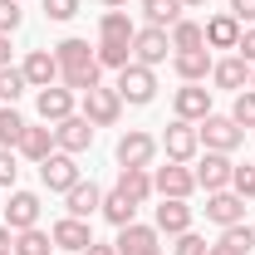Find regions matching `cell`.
I'll list each match as a JSON object with an SVG mask.
<instances>
[{
	"label": "cell",
	"instance_id": "1",
	"mask_svg": "<svg viewBox=\"0 0 255 255\" xmlns=\"http://www.w3.org/2000/svg\"><path fill=\"white\" fill-rule=\"evenodd\" d=\"M54 59H59V84L64 89H74V94H89L98 89V54L89 49V39H79V34H69L54 44Z\"/></svg>",
	"mask_w": 255,
	"mask_h": 255
},
{
	"label": "cell",
	"instance_id": "2",
	"mask_svg": "<svg viewBox=\"0 0 255 255\" xmlns=\"http://www.w3.org/2000/svg\"><path fill=\"white\" fill-rule=\"evenodd\" d=\"M113 89H118V98H123V103H132V108H147V103L157 98V74H152L147 64L132 59L128 69H118V84H113Z\"/></svg>",
	"mask_w": 255,
	"mask_h": 255
},
{
	"label": "cell",
	"instance_id": "3",
	"mask_svg": "<svg viewBox=\"0 0 255 255\" xmlns=\"http://www.w3.org/2000/svg\"><path fill=\"white\" fill-rule=\"evenodd\" d=\"M196 132H201V147L206 152H236L246 142V128L236 123V118H221V113H206L196 123Z\"/></svg>",
	"mask_w": 255,
	"mask_h": 255
},
{
	"label": "cell",
	"instance_id": "4",
	"mask_svg": "<svg viewBox=\"0 0 255 255\" xmlns=\"http://www.w3.org/2000/svg\"><path fill=\"white\" fill-rule=\"evenodd\" d=\"M157 147H167V162H191L201 152V132H196V123H187V118H172Z\"/></svg>",
	"mask_w": 255,
	"mask_h": 255
},
{
	"label": "cell",
	"instance_id": "5",
	"mask_svg": "<svg viewBox=\"0 0 255 255\" xmlns=\"http://www.w3.org/2000/svg\"><path fill=\"white\" fill-rule=\"evenodd\" d=\"M54 147H59V152H69V157L89 152V147H94V123H89L84 113H69L64 123H54Z\"/></svg>",
	"mask_w": 255,
	"mask_h": 255
},
{
	"label": "cell",
	"instance_id": "6",
	"mask_svg": "<svg viewBox=\"0 0 255 255\" xmlns=\"http://www.w3.org/2000/svg\"><path fill=\"white\" fill-rule=\"evenodd\" d=\"M39 182H44V187L49 191H69V187H79V182H84V177H79V162L69 157V152H59V147H54V152H49V157L39 162Z\"/></svg>",
	"mask_w": 255,
	"mask_h": 255
},
{
	"label": "cell",
	"instance_id": "7",
	"mask_svg": "<svg viewBox=\"0 0 255 255\" xmlns=\"http://www.w3.org/2000/svg\"><path fill=\"white\" fill-rule=\"evenodd\" d=\"M152 191L157 196H177V201H187L191 191H196V172H191L187 162H167L152 172Z\"/></svg>",
	"mask_w": 255,
	"mask_h": 255
},
{
	"label": "cell",
	"instance_id": "8",
	"mask_svg": "<svg viewBox=\"0 0 255 255\" xmlns=\"http://www.w3.org/2000/svg\"><path fill=\"white\" fill-rule=\"evenodd\" d=\"M118 113H123L118 89H103V84H98V89L84 94V118H89L94 128H113V123H118Z\"/></svg>",
	"mask_w": 255,
	"mask_h": 255
},
{
	"label": "cell",
	"instance_id": "9",
	"mask_svg": "<svg viewBox=\"0 0 255 255\" xmlns=\"http://www.w3.org/2000/svg\"><path fill=\"white\" fill-rule=\"evenodd\" d=\"M206 221H216L226 231V226H241L246 221V196H236V191H206Z\"/></svg>",
	"mask_w": 255,
	"mask_h": 255
},
{
	"label": "cell",
	"instance_id": "10",
	"mask_svg": "<svg viewBox=\"0 0 255 255\" xmlns=\"http://www.w3.org/2000/svg\"><path fill=\"white\" fill-rule=\"evenodd\" d=\"M172 113L187 118V123H201V118L211 113V89H206V84H182V89L172 94Z\"/></svg>",
	"mask_w": 255,
	"mask_h": 255
},
{
	"label": "cell",
	"instance_id": "11",
	"mask_svg": "<svg viewBox=\"0 0 255 255\" xmlns=\"http://www.w3.org/2000/svg\"><path fill=\"white\" fill-rule=\"evenodd\" d=\"M157 236H162L157 226H142V221L118 226V241H113V251H118V255H152V251H162Z\"/></svg>",
	"mask_w": 255,
	"mask_h": 255
},
{
	"label": "cell",
	"instance_id": "12",
	"mask_svg": "<svg viewBox=\"0 0 255 255\" xmlns=\"http://www.w3.org/2000/svg\"><path fill=\"white\" fill-rule=\"evenodd\" d=\"M152 157H157L152 132H123L118 137V167H152Z\"/></svg>",
	"mask_w": 255,
	"mask_h": 255
},
{
	"label": "cell",
	"instance_id": "13",
	"mask_svg": "<svg viewBox=\"0 0 255 255\" xmlns=\"http://www.w3.org/2000/svg\"><path fill=\"white\" fill-rule=\"evenodd\" d=\"M167 49H172V39H167V30H157V25H147V30L132 34V59L147 64V69H157V64L167 59Z\"/></svg>",
	"mask_w": 255,
	"mask_h": 255
},
{
	"label": "cell",
	"instance_id": "14",
	"mask_svg": "<svg viewBox=\"0 0 255 255\" xmlns=\"http://www.w3.org/2000/svg\"><path fill=\"white\" fill-rule=\"evenodd\" d=\"M49 236H54V251H79L84 255L94 246V231H89V221H79V216H59Z\"/></svg>",
	"mask_w": 255,
	"mask_h": 255
},
{
	"label": "cell",
	"instance_id": "15",
	"mask_svg": "<svg viewBox=\"0 0 255 255\" xmlns=\"http://www.w3.org/2000/svg\"><path fill=\"white\" fill-rule=\"evenodd\" d=\"M211 49H177L172 54V69H177V79L182 84H206L211 79Z\"/></svg>",
	"mask_w": 255,
	"mask_h": 255
},
{
	"label": "cell",
	"instance_id": "16",
	"mask_svg": "<svg viewBox=\"0 0 255 255\" xmlns=\"http://www.w3.org/2000/svg\"><path fill=\"white\" fill-rule=\"evenodd\" d=\"M34 108H39V118H44V123H64V118L74 113V89L49 84V89H39V94H34Z\"/></svg>",
	"mask_w": 255,
	"mask_h": 255
},
{
	"label": "cell",
	"instance_id": "17",
	"mask_svg": "<svg viewBox=\"0 0 255 255\" xmlns=\"http://www.w3.org/2000/svg\"><path fill=\"white\" fill-rule=\"evenodd\" d=\"M231 172H236L231 152H206V157H201V167H196V187L226 191V187H231Z\"/></svg>",
	"mask_w": 255,
	"mask_h": 255
},
{
	"label": "cell",
	"instance_id": "18",
	"mask_svg": "<svg viewBox=\"0 0 255 255\" xmlns=\"http://www.w3.org/2000/svg\"><path fill=\"white\" fill-rule=\"evenodd\" d=\"M5 226H10V231L39 226V196H34V191H10V201H5Z\"/></svg>",
	"mask_w": 255,
	"mask_h": 255
},
{
	"label": "cell",
	"instance_id": "19",
	"mask_svg": "<svg viewBox=\"0 0 255 255\" xmlns=\"http://www.w3.org/2000/svg\"><path fill=\"white\" fill-rule=\"evenodd\" d=\"M201 30H206V49H236L246 25H241V20H236L231 10H221V15H211V20H206Z\"/></svg>",
	"mask_w": 255,
	"mask_h": 255
},
{
	"label": "cell",
	"instance_id": "20",
	"mask_svg": "<svg viewBox=\"0 0 255 255\" xmlns=\"http://www.w3.org/2000/svg\"><path fill=\"white\" fill-rule=\"evenodd\" d=\"M20 69H25L30 89H49V84H59V59H54V49H30Z\"/></svg>",
	"mask_w": 255,
	"mask_h": 255
},
{
	"label": "cell",
	"instance_id": "21",
	"mask_svg": "<svg viewBox=\"0 0 255 255\" xmlns=\"http://www.w3.org/2000/svg\"><path fill=\"white\" fill-rule=\"evenodd\" d=\"M98 206H103V191H98L94 182H79V187L64 191V216H79V221H89Z\"/></svg>",
	"mask_w": 255,
	"mask_h": 255
},
{
	"label": "cell",
	"instance_id": "22",
	"mask_svg": "<svg viewBox=\"0 0 255 255\" xmlns=\"http://www.w3.org/2000/svg\"><path fill=\"white\" fill-rule=\"evenodd\" d=\"M211 84H216V89H236V94H241V89H251V64L241 59V54L216 59V64H211Z\"/></svg>",
	"mask_w": 255,
	"mask_h": 255
},
{
	"label": "cell",
	"instance_id": "23",
	"mask_svg": "<svg viewBox=\"0 0 255 255\" xmlns=\"http://www.w3.org/2000/svg\"><path fill=\"white\" fill-rule=\"evenodd\" d=\"M132 34H137V25H132L128 10H103V20H98V44H132Z\"/></svg>",
	"mask_w": 255,
	"mask_h": 255
},
{
	"label": "cell",
	"instance_id": "24",
	"mask_svg": "<svg viewBox=\"0 0 255 255\" xmlns=\"http://www.w3.org/2000/svg\"><path fill=\"white\" fill-rule=\"evenodd\" d=\"M251 251H255V226L241 221V226H226L221 241H216L206 255H251Z\"/></svg>",
	"mask_w": 255,
	"mask_h": 255
},
{
	"label": "cell",
	"instance_id": "25",
	"mask_svg": "<svg viewBox=\"0 0 255 255\" xmlns=\"http://www.w3.org/2000/svg\"><path fill=\"white\" fill-rule=\"evenodd\" d=\"M157 231H162V236H182V231H191V206H187V201H177V196H162Z\"/></svg>",
	"mask_w": 255,
	"mask_h": 255
},
{
	"label": "cell",
	"instance_id": "26",
	"mask_svg": "<svg viewBox=\"0 0 255 255\" xmlns=\"http://www.w3.org/2000/svg\"><path fill=\"white\" fill-rule=\"evenodd\" d=\"M49 152H54V128H49V123H30V128H25V137H20V157L44 162Z\"/></svg>",
	"mask_w": 255,
	"mask_h": 255
},
{
	"label": "cell",
	"instance_id": "27",
	"mask_svg": "<svg viewBox=\"0 0 255 255\" xmlns=\"http://www.w3.org/2000/svg\"><path fill=\"white\" fill-rule=\"evenodd\" d=\"M118 191H123L128 201L142 206V201L152 196V172H147V167H118Z\"/></svg>",
	"mask_w": 255,
	"mask_h": 255
},
{
	"label": "cell",
	"instance_id": "28",
	"mask_svg": "<svg viewBox=\"0 0 255 255\" xmlns=\"http://www.w3.org/2000/svg\"><path fill=\"white\" fill-rule=\"evenodd\" d=\"M182 0H142V15H147V25H157V30H172L177 20H182Z\"/></svg>",
	"mask_w": 255,
	"mask_h": 255
},
{
	"label": "cell",
	"instance_id": "29",
	"mask_svg": "<svg viewBox=\"0 0 255 255\" xmlns=\"http://www.w3.org/2000/svg\"><path fill=\"white\" fill-rule=\"evenodd\" d=\"M98 211H103V216H108L113 226H132V221H137V201H128L118 187L103 196V206H98Z\"/></svg>",
	"mask_w": 255,
	"mask_h": 255
},
{
	"label": "cell",
	"instance_id": "30",
	"mask_svg": "<svg viewBox=\"0 0 255 255\" xmlns=\"http://www.w3.org/2000/svg\"><path fill=\"white\" fill-rule=\"evenodd\" d=\"M167 39H172V54H177V49H206V30H201L196 20H177Z\"/></svg>",
	"mask_w": 255,
	"mask_h": 255
},
{
	"label": "cell",
	"instance_id": "31",
	"mask_svg": "<svg viewBox=\"0 0 255 255\" xmlns=\"http://www.w3.org/2000/svg\"><path fill=\"white\" fill-rule=\"evenodd\" d=\"M49 251H54V236L49 231H39V226L15 231V255H49Z\"/></svg>",
	"mask_w": 255,
	"mask_h": 255
},
{
	"label": "cell",
	"instance_id": "32",
	"mask_svg": "<svg viewBox=\"0 0 255 255\" xmlns=\"http://www.w3.org/2000/svg\"><path fill=\"white\" fill-rule=\"evenodd\" d=\"M25 128H30V123L15 113V103H5V108H0V147H20Z\"/></svg>",
	"mask_w": 255,
	"mask_h": 255
},
{
	"label": "cell",
	"instance_id": "33",
	"mask_svg": "<svg viewBox=\"0 0 255 255\" xmlns=\"http://www.w3.org/2000/svg\"><path fill=\"white\" fill-rule=\"evenodd\" d=\"M30 89V79H25V69H15V64H5L0 69V103H15V98Z\"/></svg>",
	"mask_w": 255,
	"mask_h": 255
},
{
	"label": "cell",
	"instance_id": "34",
	"mask_svg": "<svg viewBox=\"0 0 255 255\" xmlns=\"http://www.w3.org/2000/svg\"><path fill=\"white\" fill-rule=\"evenodd\" d=\"M98 69H128L132 64V44H98Z\"/></svg>",
	"mask_w": 255,
	"mask_h": 255
},
{
	"label": "cell",
	"instance_id": "35",
	"mask_svg": "<svg viewBox=\"0 0 255 255\" xmlns=\"http://www.w3.org/2000/svg\"><path fill=\"white\" fill-rule=\"evenodd\" d=\"M231 118L246 128V132L255 128V89H241V94H236V108H231Z\"/></svg>",
	"mask_w": 255,
	"mask_h": 255
},
{
	"label": "cell",
	"instance_id": "36",
	"mask_svg": "<svg viewBox=\"0 0 255 255\" xmlns=\"http://www.w3.org/2000/svg\"><path fill=\"white\" fill-rule=\"evenodd\" d=\"M211 246H206V236H196V231H182L177 236V246H172V255H206Z\"/></svg>",
	"mask_w": 255,
	"mask_h": 255
},
{
	"label": "cell",
	"instance_id": "37",
	"mask_svg": "<svg viewBox=\"0 0 255 255\" xmlns=\"http://www.w3.org/2000/svg\"><path fill=\"white\" fill-rule=\"evenodd\" d=\"M20 20H25L20 0H0V34H15V30H20Z\"/></svg>",
	"mask_w": 255,
	"mask_h": 255
},
{
	"label": "cell",
	"instance_id": "38",
	"mask_svg": "<svg viewBox=\"0 0 255 255\" xmlns=\"http://www.w3.org/2000/svg\"><path fill=\"white\" fill-rule=\"evenodd\" d=\"M231 191L251 201V196H255V167H236V172H231Z\"/></svg>",
	"mask_w": 255,
	"mask_h": 255
},
{
	"label": "cell",
	"instance_id": "39",
	"mask_svg": "<svg viewBox=\"0 0 255 255\" xmlns=\"http://www.w3.org/2000/svg\"><path fill=\"white\" fill-rule=\"evenodd\" d=\"M44 15H49L54 25H64V20L79 15V0H44Z\"/></svg>",
	"mask_w": 255,
	"mask_h": 255
},
{
	"label": "cell",
	"instance_id": "40",
	"mask_svg": "<svg viewBox=\"0 0 255 255\" xmlns=\"http://www.w3.org/2000/svg\"><path fill=\"white\" fill-rule=\"evenodd\" d=\"M20 177V162H15V147H0V187H15Z\"/></svg>",
	"mask_w": 255,
	"mask_h": 255
},
{
	"label": "cell",
	"instance_id": "41",
	"mask_svg": "<svg viewBox=\"0 0 255 255\" xmlns=\"http://www.w3.org/2000/svg\"><path fill=\"white\" fill-rule=\"evenodd\" d=\"M236 54H241V59L255 69V25H246V30H241V44H236Z\"/></svg>",
	"mask_w": 255,
	"mask_h": 255
},
{
	"label": "cell",
	"instance_id": "42",
	"mask_svg": "<svg viewBox=\"0 0 255 255\" xmlns=\"http://www.w3.org/2000/svg\"><path fill=\"white\" fill-rule=\"evenodd\" d=\"M231 15L241 25H255V0H231Z\"/></svg>",
	"mask_w": 255,
	"mask_h": 255
},
{
	"label": "cell",
	"instance_id": "43",
	"mask_svg": "<svg viewBox=\"0 0 255 255\" xmlns=\"http://www.w3.org/2000/svg\"><path fill=\"white\" fill-rule=\"evenodd\" d=\"M5 251H15V231L0 221V255H5Z\"/></svg>",
	"mask_w": 255,
	"mask_h": 255
},
{
	"label": "cell",
	"instance_id": "44",
	"mask_svg": "<svg viewBox=\"0 0 255 255\" xmlns=\"http://www.w3.org/2000/svg\"><path fill=\"white\" fill-rule=\"evenodd\" d=\"M10 64V34H0V69Z\"/></svg>",
	"mask_w": 255,
	"mask_h": 255
},
{
	"label": "cell",
	"instance_id": "45",
	"mask_svg": "<svg viewBox=\"0 0 255 255\" xmlns=\"http://www.w3.org/2000/svg\"><path fill=\"white\" fill-rule=\"evenodd\" d=\"M84 255H118V251H113V246H98V241H94V246H89Z\"/></svg>",
	"mask_w": 255,
	"mask_h": 255
},
{
	"label": "cell",
	"instance_id": "46",
	"mask_svg": "<svg viewBox=\"0 0 255 255\" xmlns=\"http://www.w3.org/2000/svg\"><path fill=\"white\" fill-rule=\"evenodd\" d=\"M103 5H108V10H123V5H128V0H103Z\"/></svg>",
	"mask_w": 255,
	"mask_h": 255
},
{
	"label": "cell",
	"instance_id": "47",
	"mask_svg": "<svg viewBox=\"0 0 255 255\" xmlns=\"http://www.w3.org/2000/svg\"><path fill=\"white\" fill-rule=\"evenodd\" d=\"M182 5H187V10H191V5H206V0H182Z\"/></svg>",
	"mask_w": 255,
	"mask_h": 255
},
{
	"label": "cell",
	"instance_id": "48",
	"mask_svg": "<svg viewBox=\"0 0 255 255\" xmlns=\"http://www.w3.org/2000/svg\"><path fill=\"white\" fill-rule=\"evenodd\" d=\"M251 89H255V69H251Z\"/></svg>",
	"mask_w": 255,
	"mask_h": 255
},
{
	"label": "cell",
	"instance_id": "49",
	"mask_svg": "<svg viewBox=\"0 0 255 255\" xmlns=\"http://www.w3.org/2000/svg\"><path fill=\"white\" fill-rule=\"evenodd\" d=\"M5 255H15V251H5Z\"/></svg>",
	"mask_w": 255,
	"mask_h": 255
},
{
	"label": "cell",
	"instance_id": "50",
	"mask_svg": "<svg viewBox=\"0 0 255 255\" xmlns=\"http://www.w3.org/2000/svg\"><path fill=\"white\" fill-rule=\"evenodd\" d=\"M152 255H162V251H152Z\"/></svg>",
	"mask_w": 255,
	"mask_h": 255
}]
</instances>
